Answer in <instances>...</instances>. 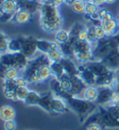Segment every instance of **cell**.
<instances>
[{
    "label": "cell",
    "instance_id": "52a82bcc",
    "mask_svg": "<svg viewBox=\"0 0 119 130\" xmlns=\"http://www.w3.org/2000/svg\"><path fill=\"white\" fill-rule=\"evenodd\" d=\"M97 88H98V95H97L96 104L104 106L110 103L114 94V90L111 88L110 86H102V87H97Z\"/></svg>",
    "mask_w": 119,
    "mask_h": 130
},
{
    "label": "cell",
    "instance_id": "277c9868",
    "mask_svg": "<svg viewBox=\"0 0 119 130\" xmlns=\"http://www.w3.org/2000/svg\"><path fill=\"white\" fill-rule=\"evenodd\" d=\"M29 59L21 52H8L1 55L0 64L6 68H16L23 71L27 67Z\"/></svg>",
    "mask_w": 119,
    "mask_h": 130
},
{
    "label": "cell",
    "instance_id": "f1b7e54d",
    "mask_svg": "<svg viewBox=\"0 0 119 130\" xmlns=\"http://www.w3.org/2000/svg\"><path fill=\"white\" fill-rule=\"evenodd\" d=\"M16 89H17L16 79H15V80H4L3 81L4 93H6V92H12V91H15Z\"/></svg>",
    "mask_w": 119,
    "mask_h": 130
},
{
    "label": "cell",
    "instance_id": "8d00e7d4",
    "mask_svg": "<svg viewBox=\"0 0 119 130\" xmlns=\"http://www.w3.org/2000/svg\"><path fill=\"white\" fill-rule=\"evenodd\" d=\"M13 17H14V15H11V14H9V13L1 12V15H0V21L3 22V23H7V22L12 21Z\"/></svg>",
    "mask_w": 119,
    "mask_h": 130
},
{
    "label": "cell",
    "instance_id": "d4e9b609",
    "mask_svg": "<svg viewBox=\"0 0 119 130\" xmlns=\"http://www.w3.org/2000/svg\"><path fill=\"white\" fill-rule=\"evenodd\" d=\"M69 39H70V34H69V31H67V30L61 28L55 33V42L59 44L68 42Z\"/></svg>",
    "mask_w": 119,
    "mask_h": 130
},
{
    "label": "cell",
    "instance_id": "e575fe53",
    "mask_svg": "<svg viewBox=\"0 0 119 130\" xmlns=\"http://www.w3.org/2000/svg\"><path fill=\"white\" fill-rule=\"evenodd\" d=\"M9 42H10L9 39L3 40L2 42H0V54L1 55L9 52Z\"/></svg>",
    "mask_w": 119,
    "mask_h": 130
},
{
    "label": "cell",
    "instance_id": "816d5d0a",
    "mask_svg": "<svg viewBox=\"0 0 119 130\" xmlns=\"http://www.w3.org/2000/svg\"><path fill=\"white\" fill-rule=\"evenodd\" d=\"M118 73H119V72H118Z\"/></svg>",
    "mask_w": 119,
    "mask_h": 130
},
{
    "label": "cell",
    "instance_id": "4dcf8cb0",
    "mask_svg": "<svg viewBox=\"0 0 119 130\" xmlns=\"http://www.w3.org/2000/svg\"><path fill=\"white\" fill-rule=\"evenodd\" d=\"M98 10H99V7L92 1H88L85 3V15L86 16H91L92 14L97 12Z\"/></svg>",
    "mask_w": 119,
    "mask_h": 130
},
{
    "label": "cell",
    "instance_id": "d6a6232c",
    "mask_svg": "<svg viewBox=\"0 0 119 130\" xmlns=\"http://www.w3.org/2000/svg\"><path fill=\"white\" fill-rule=\"evenodd\" d=\"M87 42H90L93 46L98 42V40L97 39V36H96V33H95L94 25L88 26V37H87Z\"/></svg>",
    "mask_w": 119,
    "mask_h": 130
},
{
    "label": "cell",
    "instance_id": "484cf974",
    "mask_svg": "<svg viewBox=\"0 0 119 130\" xmlns=\"http://www.w3.org/2000/svg\"><path fill=\"white\" fill-rule=\"evenodd\" d=\"M45 55L47 56V58L50 60V62H60L61 59L64 58L61 51L60 50V48L52 49Z\"/></svg>",
    "mask_w": 119,
    "mask_h": 130
},
{
    "label": "cell",
    "instance_id": "8fae6325",
    "mask_svg": "<svg viewBox=\"0 0 119 130\" xmlns=\"http://www.w3.org/2000/svg\"><path fill=\"white\" fill-rule=\"evenodd\" d=\"M69 107L66 103V101L60 97L54 96L51 104V112L55 113H65L67 112Z\"/></svg>",
    "mask_w": 119,
    "mask_h": 130
},
{
    "label": "cell",
    "instance_id": "60d3db41",
    "mask_svg": "<svg viewBox=\"0 0 119 130\" xmlns=\"http://www.w3.org/2000/svg\"><path fill=\"white\" fill-rule=\"evenodd\" d=\"M86 130H104V128L100 124L94 123V124H90L89 125H87Z\"/></svg>",
    "mask_w": 119,
    "mask_h": 130
},
{
    "label": "cell",
    "instance_id": "d590c367",
    "mask_svg": "<svg viewBox=\"0 0 119 130\" xmlns=\"http://www.w3.org/2000/svg\"><path fill=\"white\" fill-rule=\"evenodd\" d=\"M4 129L5 130H16V123L14 120L5 121L4 122Z\"/></svg>",
    "mask_w": 119,
    "mask_h": 130
},
{
    "label": "cell",
    "instance_id": "c3c4849f",
    "mask_svg": "<svg viewBox=\"0 0 119 130\" xmlns=\"http://www.w3.org/2000/svg\"><path fill=\"white\" fill-rule=\"evenodd\" d=\"M77 1H81V2H83V3H86V2L90 1V0H77Z\"/></svg>",
    "mask_w": 119,
    "mask_h": 130
},
{
    "label": "cell",
    "instance_id": "bcb514c9",
    "mask_svg": "<svg viewBox=\"0 0 119 130\" xmlns=\"http://www.w3.org/2000/svg\"><path fill=\"white\" fill-rule=\"evenodd\" d=\"M5 1H6V0H0V10H1V9H2V7H3Z\"/></svg>",
    "mask_w": 119,
    "mask_h": 130
},
{
    "label": "cell",
    "instance_id": "5bb4252c",
    "mask_svg": "<svg viewBox=\"0 0 119 130\" xmlns=\"http://www.w3.org/2000/svg\"><path fill=\"white\" fill-rule=\"evenodd\" d=\"M85 65L90 69L91 71L93 72L97 77L109 71V69L107 68L106 66L103 64L100 60H93V61L89 62V63H87Z\"/></svg>",
    "mask_w": 119,
    "mask_h": 130
},
{
    "label": "cell",
    "instance_id": "9a60e30c",
    "mask_svg": "<svg viewBox=\"0 0 119 130\" xmlns=\"http://www.w3.org/2000/svg\"><path fill=\"white\" fill-rule=\"evenodd\" d=\"M59 48V43L45 40H37V50L42 54H47L52 49Z\"/></svg>",
    "mask_w": 119,
    "mask_h": 130
},
{
    "label": "cell",
    "instance_id": "e0dca14e",
    "mask_svg": "<svg viewBox=\"0 0 119 130\" xmlns=\"http://www.w3.org/2000/svg\"><path fill=\"white\" fill-rule=\"evenodd\" d=\"M97 95H98V88L96 86H87L85 90L83 91L82 96L84 100L91 102V103H96L97 99Z\"/></svg>",
    "mask_w": 119,
    "mask_h": 130
},
{
    "label": "cell",
    "instance_id": "4fadbf2b",
    "mask_svg": "<svg viewBox=\"0 0 119 130\" xmlns=\"http://www.w3.org/2000/svg\"><path fill=\"white\" fill-rule=\"evenodd\" d=\"M76 40H77L76 38L70 37L68 42L59 44V48L61 51L64 58H69V59L74 58V46H73V44H74Z\"/></svg>",
    "mask_w": 119,
    "mask_h": 130
},
{
    "label": "cell",
    "instance_id": "44dd1931",
    "mask_svg": "<svg viewBox=\"0 0 119 130\" xmlns=\"http://www.w3.org/2000/svg\"><path fill=\"white\" fill-rule=\"evenodd\" d=\"M49 65H44V66L41 67V68L39 69V71L37 72V76H38V78L40 79L41 82L46 81V80L49 79L51 76H53L52 71H51V69H50V66H49Z\"/></svg>",
    "mask_w": 119,
    "mask_h": 130
},
{
    "label": "cell",
    "instance_id": "f6af8a7d",
    "mask_svg": "<svg viewBox=\"0 0 119 130\" xmlns=\"http://www.w3.org/2000/svg\"><path fill=\"white\" fill-rule=\"evenodd\" d=\"M116 0H105V4H108V5H111V4L115 3Z\"/></svg>",
    "mask_w": 119,
    "mask_h": 130
},
{
    "label": "cell",
    "instance_id": "1f68e13d",
    "mask_svg": "<svg viewBox=\"0 0 119 130\" xmlns=\"http://www.w3.org/2000/svg\"><path fill=\"white\" fill-rule=\"evenodd\" d=\"M30 90H29L28 87H20L15 90V95H16L17 101H25L27 95L29 94Z\"/></svg>",
    "mask_w": 119,
    "mask_h": 130
},
{
    "label": "cell",
    "instance_id": "603a6c76",
    "mask_svg": "<svg viewBox=\"0 0 119 130\" xmlns=\"http://www.w3.org/2000/svg\"><path fill=\"white\" fill-rule=\"evenodd\" d=\"M23 37L10 39L9 42V52H21Z\"/></svg>",
    "mask_w": 119,
    "mask_h": 130
},
{
    "label": "cell",
    "instance_id": "7dc6e473",
    "mask_svg": "<svg viewBox=\"0 0 119 130\" xmlns=\"http://www.w3.org/2000/svg\"><path fill=\"white\" fill-rule=\"evenodd\" d=\"M115 19H116V21H117V24H118V26H119V13L117 14V16L115 17Z\"/></svg>",
    "mask_w": 119,
    "mask_h": 130
},
{
    "label": "cell",
    "instance_id": "4316f807",
    "mask_svg": "<svg viewBox=\"0 0 119 130\" xmlns=\"http://www.w3.org/2000/svg\"><path fill=\"white\" fill-rule=\"evenodd\" d=\"M70 9L75 14H77V15L85 14V3L83 2L76 0L70 5Z\"/></svg>",
    "mask_w": 119,
    "mask_h": 130
},
{
    "label": "cell",
    "instance_id": "ee69618b",
    "mask_svg": "<svg viewBox=\"0 0 119 130\" xmlns=\"http://www.w3.org/2000/svg\"><path fill=\"white\" fill-rule=\"evenodd\" d=\"M6 39H8L7 36L5 35L3 32H0V42H2L3 40H6Z\"/></svg>",
    "mask_w": 119,
    "mask_h": 130
},
{
    "label": "cell",
    "instance_id": "9c48e42d",
    "mask_svg": "<svg viewBox=\"0 0 119 130\" xmlns=\"http://www.w3.org/2000/svg\"><path fill=\"white\" fill-rule=\"evenodd\" d=\"M60 62L62 65V67H63L64 73L68 76L78 75V68L77 67V65L75 64V62L72 60V59L63 58Z\"/></svg>",
    "mask_w": 119,
    "mask_h": 130
},
{
    "label": "cell",
    "instance_id": "2e32d148",
    "mask_svg": "<svg viewBox=\"0 0 119 130\" xmlns=\"http://www.w3.org/2000/svg\"><path fill=\"white\" fill-rule=\"evenodd\" d=\"M102 26L105 30L106 37H109V38L110 37H114V36L119 34V26L115 18H113L111 21H109L108 23L102 25Z\"/></svg>",
    "mask_w": 119,
    "mask_h": 130
},
{
    "label": "cell",
    "instance_id": "cb8c5ba5",
    "mask_svg": "<svg viewBox=\"0 0 119 130\" xmlns=\"http://www.w3.org/2000/svg\"><path fill=\"white\" fill-rule=\"evenodd\" d=\"M41 97V93H39L35 91H29V94L27 95L26 99H25V103L29 106H37L38 102Z\"/></svg>",
    "mask_w": 119,
    "mask_h": 130
},
{
    "label": "cell",
    "instance_id": "74e56055",
    "mask_svg": "<svg viewBox=\"0 0 119 130\" xmlns=\"http://www.w3.org/2000/svg\"><path fill=\"white\" fill-rule=\"evenodd\" d=\"M28 84H29V82L27 81L26 78L23 77L22 75L16 79L17 88H20V87H28Z\"/></svg>",
    "mask_w": 119,
    "mask_h": 130
},
{
    "label": "cell",
    "instance_id": "6da1fadb",
    "mask_svg": "<svg viewBox=\"0 0 119 130\" xmlns=\"http://www.w3.org/2000/svg\"><path fill=\"white\" fill-rule=\"evenodd\" d=\"M40 26L45 32L56 33L62 26L63 20L60 10L51 0L43 2L40 8Z\"/></svg>",
    "mask_w": 119,
    "mask_h": 130
},
{
    "label": "cell",
    "instance_id": "ba28073f",
    "mask_svg": "<svg viewBox=\"0 0 119 130\" xmlns=\"http://www.w3.org/2000/svg\"><path fill=\"white\" fill-rule=\"evenodd\" d=\"M78 68V76L87 86H96L97 76L93 72L87 67L85 64H82L77 67Z\"/></svg>",
    "mask_w": 119,
    "mask_h": 130
},
{
    "label": "cell",
    "instance_id": "f907efd6",
    "mask_svg": "<svg viewBox=\"0 0 119 130\" xmlns=\"http://www.w3.org/2000/svg\"><path fill=\"white\" fill-rule=\"evenodd\" d=\"M15 1H18V0H15Z\"/></svg>",
    "mask_w": 119,
    "mask_h": 130
},
{
    "label": "cell",
    "instance_id": "681fc988",
    "mask_svg": "<svg viewBox=\"0 0 119 130\" xmlns=\"http://www.w3.org/2000/svg\"><path fill=\"white\" fill-rule=\"evenodd\" d=\"M0 61H1V54H0Z\"/></svg>",
    "mask_w": 119,
    "mask_h": 130
},
{
    "label": "cell",
    "instance_id": "ac0fdd59",
    "mask_svg": "<svg viewBox=\"0 0 119 130\" xmlns=\"http://www.w3.org/2000/svg\"><path fill=\"white\" fill-rule=\"evenodd\" d=\"M16 117V111L11 106L4 105L0 107V119L5 121L14 120Z\"/></svg>",
    "mask_w": 119,
    "mask_h": 130
},
{
    "label": "cell",
    "instance_id": "30bf717a",
    "mask_svg": "<svg viewBox=\"0 0 119 130\" xmlns=\"http://www.w3.org/2000/svg\"><path fill=\"white\" fill-rule=\"evenodd\" d=\"M31 18H32V13H30L25 9L20 8L16 11V13L14 14L12 21L18 25H25V24L29 23Z\"/></svg>",
    "mask_w": 119,
    "mask_h": 130
},
{
    "label": "cell",
    "instance_id": "b9f144b4",
    "mask_svg": "<svg viewBox=\"0 0 119 130\" xmlns=\"http://www.w3.org/2000/svg\"><path fill=\"white\" fill-rule=\"evenodd\" d=\"M51 1H52V3L54 4L55 6L58 7V8H60L62 4L65 3V0H51Z\"/></svg>",
    "mask_w": 119,
    "mask_h": 130
},
{
    "label": "cell",
    "instance_id": "836d02e7",
    "mask_svg": "<svg viewBox=\"0 0 119 130\" xmlns=\"http://www.w3.org/2000/svg\"><path fill=\"white\" fill-rule=\"evenodd\" d=\"M94 28H95V33H96V36H97V39L98 41L106 38L105 30H104L103 26L100 24H98V25H94Z\"/></svg>",
    "mask_w": 119,
    "mask_h": 130
},
{
    "label": "cell",
    "instance_id": "8992f818",
    "mask_svg": "<svg viewBox=\"0 0 119 130\" xmlns=\"http://www.w3.org/2000/svg\"><path fill=\"white\" fill-rule=\"evenodd\" d=\"M100 61L111 71L116 72L117 70H119V52L117 48L112 50Z\"/></svg>",
    "mask_w": 119,
    "mask_h": 130
},
{
    "label": "cell",
    "instance_id": "f546056e",
    "mask_svg": "<svg viewBox=\"0 0 119 130\" xmlns=\"http://www.w3.org/2000/svg\"><path fill=\"white\" fill-rule=\"evenodd\" d=\"M87 26H85L84 25L81 23H76L73 25V26L71 27V29L69 30V34H70V37L72 38H76L77 39V36L78 35V33L82 31L83 29H85Z\"/></svg>",
    "mask_w": 119,
    "mask_h": 130
},
{
    "label": "cell",
    "instance_id": "7402d4cb",
    "mask_svg": "<svg viewBox=\"0 0 119 130\" xmlns=\"http://www.w3.org/2000/svg\"><path fill=\"white\" fill-rule=\"evenodd\" d=\"M49 66H50V69H51V71H52L53 77H56V78H58V79H60L62 75H65L63 67H62V65L61 64V62H51Z\"/></svg>",
    "mask_w": 119,
    "mask_h": 130
},
{
    "label": "cell",
    "instance_id": "7a4b0ae2",
    "mask_svg": "<svg viewBox=\"0 0 119 130\" xmlns=\"http://www.w3.org/2000/svg\"><path fill=\"white\" fill-rule=\"evenodd\" d=\"M50 63L51 62H50V60L48 59L47 56L45 54L37 56L33 59H29L27 67L23 70L22 76L26 78L27 81L29 83L39 84V83H41V81H40V79L37 76V72L44 65H49Z\"/></svg>",
    "mask_w": 119,
    "mask_h": 130
},
{
    "label": "cell",
    "instance_id": "7c38bea8",
    "mask_svg": "<svg viewBox=\"0 0 119 130\" xmlns=\"http://www.w3.org/2000/svg\"><path fill=\"white\" fill-rule=\"evenodd\" d=\"M54 96L55 95L53 94V92L51 91L45 92V93H42L37 106L41 107L43 109L46 110L47 112H51V104Z\"/></svg>",
    "mask_w": 119,
    "mask_h": 130
},
{
    "label": "cell",
    "instance_id": "5b68a950",
    "mask_svg": "<svg viewBox=\"0 0 119 130\" xmlns=\"http://www.w3.org/2000/svg\"><path fill=\"white\" fill-rule=\"evenodd\" d=\"M37 51V39H34L33 37H23L21 53L29 59H32Z\"/></svg>",
    "mask_w": 119,
    "mask_h": 130
},
{
    "label": "cell",
    "instance_id": "3957f363",
    "mask_svg": "<svg viewBox=\"0 0 119 130\" xmlns=\"http://www.w3.org/2000/svg\"><path fill=\"white\" fill-rule=\"evenodd\" d=\"M65 101L68 105V107H70L74 112H76L81 122H84L97 109L96 103L88 102L81 97L70 96Z\"/></svg>",
    "mask_w": 119,
    "mask_h": 130
},
{
    "label": "cell",
    "instance_id": "7bdbcfd3",
    "mask_svg": "<svg viewBox=\"0 0 119 130\" xmlns=\"http://www.w3.org/2000/svg\"><path fill=\"white\" fill-rule=\"evenodd\" d=\"M90 1L94 2L95 4H97L98 7L102 6L103 4H105V0H90Z\"/></svg>",
    "mask_w": 119,
    "mask_h": 130
},
{
    "label": "cell",
    "instance_id": "d6986e66",
    "mask_svg": "<svg viewBox=\"0 0 119 130\" xmlns=\"http://www.w3.org/2000/svg\"><path fill=\"white\" fill-rule=\"evenodd\" d=\"M19 9H20V7L17 1H15V0H6L0 11H1V12L9 13V14H11V15H14Z\"/></svg>",
    "mask_w": 119,
    "mask_h": 130
},
{
    "label": "cell",
    "instance_id": "f35d334b",
    "mask_svg": "<svg viewBox=\"0 0 119 130\" xmlns=\"http://www.w3.org/2000/svg\"><path fill=\"white\" fill-rule=\"evenodd\" d=\"M87 37H88V27H86L85 29L78 33V35L77 36V40L78 41H87Z\"/></svg>",
    "mask_w": 119,
    "mask_h": 130
},
{
    "label": "cell",
    "instance_id": "ffe728a7",
    "mask_svg": "<svg viewBox=\"0 0 119 130\" xmlns=\"http://www.w3.org/2000/svg\"><path fill=\"white\" fill-rule=\"evenodd\" d=\"M21 76V71L16 68H6L2 77L4 80H15Z\"/></svg>",
    "mask_w": 119,
    "mask_h": 130
},
{
    "label": "cell",
    "instance_id": "83f0119b",
    "mask_svg": "<svg viewBox=\"0 0 119 130\" xmlns=\"http://www.w3.org/2000/svg\"><path fill=\"white\" fill-rule=\"evenodd\" d=\"M59 80L61 82V88L63 89V91H65L66 92H69L71 94V91H72V81H71L70 76H68V75L65 74V75H62Z\"/></svg>",
    "mask_w": 119,
    "mask_h": 130
},
{
    "label": "cell",
    "instance_id": "ab89813d",
    "mask_svg": "<svg viewBox=\"0 0 119 130\" xmlns=\"http://www.w3.org/2000/svg\"><path fill=\"white\" fill-rule=\"evenodd\" d=\"M114 17H113V15L112 14L111 12H108L105 15L104 17H102L101 19H100V25L102 26V25H104V24H106V23H108L109 21H111L112 19H113Z\"/></svg>",
    "mask_w": 119,
    "mask_h": 130
}]
</instances>
